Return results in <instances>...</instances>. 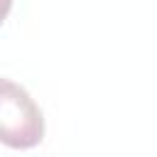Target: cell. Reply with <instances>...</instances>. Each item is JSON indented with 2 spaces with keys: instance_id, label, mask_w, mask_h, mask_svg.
I'll use <instances>...</instances> for the list:
<instances>
[{
  "instance_id": "cell-1",
  "label": "cell",
  "mask_w": 157,
  "mask_h": 157,
  "mask_svg": "<svg viewBox=\"0 0 157 157\" xmlns=\"http://www.w3.org/2000/svg\"><path fill=\"white\" fill-rule=\"evenodd\" d=\"M44 137V120L34 101L25 88L12 83L10 78L2 81L0 91V140L7 147L27 150L42 142Z\"/></svg>"
}]
</instances>
